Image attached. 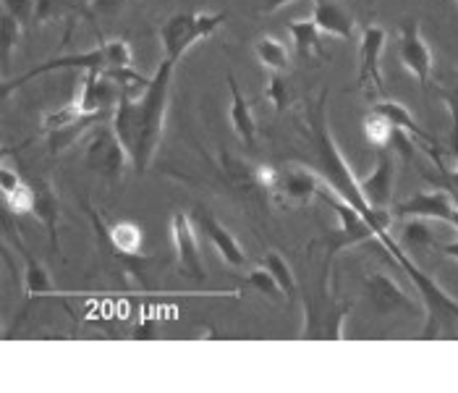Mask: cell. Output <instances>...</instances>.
Here are the masks:
<instances>
[{
	"instance_id": "cell-37",
	"label": "cell",
	"mask_w": 458,
	"mask_h": 393,
	"mask_svg": "<svg viewBox=\"0 0 458 393\" xmlns=\"http://www.w3.org/2000/svg\"><path fill=\"white\" fill-rule=\"evenodd\" d=\"M129 0H89V13H92V24L98 19H115Z\"/></svg>"
},
{
	"instance_id": "cell-5",
	"label": "cell",
	"mask_w": 458,
	"mask_h": 393,
	"mask_svg": "<svg viewBox=\"0 0 458 393\" xmlns=\"http://www.w3.org/2000/svg\"><path fill=\"white\" fill-rule=\"evenodd\" d=\"M225 19H228L225 11H220V13H189V11L174 13V16L160 27L163 58H171V61H176L178 64L194 42L208 39V37L215 35V32L223 27Z\"/></svg>"
},
{
	"instance_id": "cell-2",
	"label": "cell",
	"mask_w": 458,
	"mask_h": 393,
	"mask_svg": "<svg viewBox=\"0 0 458 393\" xmlns=\"http://www.w3.org/2000/svg\"><path fill=\"white\" fill-rule=\"evenodd\" d=\"M176 61L163 58L149 79V87L141 98H126L121 95L118 106L113 110V132L118 134L121 144L126 147L131 158V168L144 174L163 142L165 132V113L171 100V84L176 73Z\"/></svg>"
},
{
	"instance_id": "cell-27",
	"label": "cell",
	"mask_w": 458,
	"mask_h": 393,
	"mask_svg": "<svg viewBox=\"0 0 458 393\" xmlns=\"http://www.w3.org/2000/svg\"><path fill=\"white\" fill-rule=\"evenodd\" d=\"M265 98L273 103L276 113H283V110L291 107V103H293V84L285 76V72H270L267 81H265Z\"/></svg>"
},
{
	"instance_id": "cell-20",
	"label": "cell",
	"mask_w": 458,
	"mask_h": 393,
	"mask_svg": "<svg viewBox=\"0 0 458 393\" xmlns=\"http://www.w3.org/2000/svg\"><path fill=\"white\" fill-rule=\"evenodd\" d=\"M228 90H231V124H233V132L242 137V142L254 147L257 142V121H254V113L251 106L247 103L239 81L233 73H228Z\"/></svg>"
},
{
	"instance_id": "cell-31",
	"label": "cell",
	"mask_w": 458,
	"mask_h": 393,
	"mask_svg": "<svg viewBox=\"0 0 458 393\" xmlns=\"http://www.w3.org/2000/svg\"><path fill=\"white\" fill-rule=\"evenodd\" d=\"M390 132H393V126H390V121L386 115H380L377 110L367 113V118H364V137H367V142L372 144V147L388 150Z\"/></svg>"
},
{
	"instance_id": "cell-9",
	"label": "cell",
	"mask_w": 458,
	"mask_h": 393,
	"mask_svg": "<svg viewBox=\"0 0 458 393\" xmlns=\"http://www.w3.org/2000/svg\"><path fill=\"white\" fill-rule=\"evenodd\" d=\"M84 166L87 171H92L95 176L110 184L123 179L126 166H131V158L118 140V134L113 132V126H103L92 134V140L84 150Z\"/></svg>"
},
{
	"instance_id": "cell-17",
	"label": "cell",
	"mask_w": 458,
	"mask_h": 393,
	"mask_svg": "<svg viewBox=\"0 0 458 393\" xmlns=\"http://www.w3.org/2000/svg\"><path fill=\"white\" fill-rule=\"evenodd\" d=\"M288 35L293 39V47L296 53L310 61V64H318V61H330V53L325 50L322 39H319V27L315 24V19H296V21H288L285 24Z\"/></svg>"
},
{
	"instance_id": "cell-38",
	"label": "cell",
	"mask_w": 458,
	"mask_h": 393,
	"mask_svg": "<svg viewBox=\"0 0 458 393\" xmlns=\"http://www.w3.org/2000/svg\"><path fill=\"white\" fill-rule=\"evenodd\" d=\"M131 338L134 341H152V338H157V320L155 318H141L134 325V330H131Z\"/></svg>"
},
{
	"instance_id": "cell-16",
	"label": "cell",
	"mask_w": 458,
	"mask_h": 393,
	"mask_svg": "<svg viewBox=\"0 0 458 393\" xmlns=\"http://www.w3.org/2000/svg\"><path fill=\"white\" fill-rule=\"evenodd\" d=\"M32 186H35V210H32V215L45 226L53 252H61V242H58L61 200H58L55 189L50 186L47 179H32Z\"/></svg>"
},
{
	"instance_id": "cell-35",
	"label": "cell",
	"mask_w": 458,
	"mask_h": 393,
	"mask_svg": "<svg viewBox=\"0 0 458 393\" xmlns=\"http://www.w3.org/2000/svg\"><path fill=\"white\" fill-rule=\"evenodd\" d=\"M3 11L13 16L21 27H27V24H35L37 0H3Z\"/></svg>"
},
{
	"instance_id": "cell-33",
	"label": "cell",
	"mask_w": 458,
	"mask_h": 393,
	"mask_svg": "<svg viewBox=\"0 0 458 393\" xmlns=\"http://www.w3.org/2000/svg\"><path fill=\"white\" fill-rule=\"evenodd\" d=\"M435 95L443 100V106L448 107V113H451V132H458V72L445 76L435 87Z\"/></svg>"
},
{
	"instance_id": "cell-39",
	"label": "cell",
	"mask_w": 458,
	"mask_h": 393,
	"mask_svg": "<svg viewBox=\"0 0 458 393\" xmlns=\"http://www.w3.org/2000/svg\"><path fill=\"white\" fill-rule=\"evenodd\" d=\"M288 3H293V0H265L262 3V13H276L278 8L288 5Z\"/></svg>"
},
{
	"instance_id": "cell-6",
	"label": "cell",
	"mask_w": 458,
	"mask_h": 393,
	"mask_svg": "<svg viewBox=\"0 0 458 393\" xmlns=\"http://www.w3.org/2000/svg\"><path fill=\"white\" fill-rule=\"evenodd\" d=\"M254 181L259 189L270 192L285 205H310L325 184L315 171H310L304 166H283V168L259 166L254 174Z\"/></svg>"
},
{
	"instance_id": "cell-3",
	"label": "cell",
	"mask_w": 458,
	"mask_h": 393,
	"mask_svg": "<svg viewBox=\"0 0 458 393\" xmlns=\"http://www.w3.org/2000/svg\"><path fill=\"white\" fill-rule=\"evenodd\" d=\"M134 64V53H131V45L123 42V39H110L103 42L100 47L95 50H87V53H73V56H55L45 64H39L35 69H30L27 73L11 79L3 84V98H8L11 92H16L19 87L30 84L32 79L42 76V73L61 72V69H84V72H110V69H123V66H131Z\"/></svg>"
},
{
	"instance_id": "cell-26",
	"label": "cell",
	"mask_w": 458,
	"mask_h": 393,
	"mask_svg": "<svg viewBox=\"0 0 458 393\" xmlns=\"http://www.w3.org/2000/svg\"><path fill=\"white\" fill-rule=\"evenodd\" d=\"M262 268H267V270L276 276V281L281 284L285 299H296V296H299V284H296V276H293L291 265L283 260L278 252H273V250L267 252V254L262 257Z\"/></svg>"
},
{
	"instance_id": "cell-4",
	"label": "cell",
	"mask_w": 458,
	"mask_h": 393,
	"mask_svg": "<svg viewBox=\"0 0 458 393\" xmlns=\"http://www.w3.org/2000/svg\"><path fill=\"white\" fill-rule=\"evenodd\" d=\"M330 262L333 260L325 257L318 288H310V294H304L301 338H307V341H341L344 338V320L353 307L352 302H338L327 286Z\"/></svg>"
},
{
	"instance_id": "cell-32",
	"label": "cell",
	"mask_w": 458,
	"mask_h": 393,
	"mask_svg": "<svg viewBox=\"0 0 458 393\" xmlns=\"http://www.w3.org/2000/svg\"><path fill=\"white\" fill-rule=\"evenodd\" d=\"M247 286L254 288V291H259L262 296H267V299H273V302H281L285 299V294H283L281 284L276 281V276L267 270V268H254L251 273H249L247 278Z\"/></svg>"
},
{
	"instance_id": "cell-29",
	"label": "cell",
	"mask_w": 458,
	"mask_h": 393,
	"mask_svg": "<svg viewBox=\"0 0 458 393\" xmlns=\"http://www.w3.org/2000/svg\"><path fill=\"white\" fill-rule=\"evenodd\" d=\"M3 208L13 215H32V210H35V186H32V181H21L16 189L3 192Z\"/></svg>"
},
{
	"instance_id": "cell-25",
	"label": "cell",
	"mask_w": 458,
	"mask_h": 393,
	"mask_svg": "<svg viewBox=\"0 0 458 393\" xmlns=\"http://www.w3.org/2000/svg\"><path fill=\"white\" fill-rule=\"evenodd\" d=\"M254 56L267 72H288V50L276 37H259L254 42Z\"/></svg>"
},
{
	"instance_id": "cell-30",
	"label": "cell",
	"mask_w": 458,
	"mask_h": 393,
	"mask_svg": "<svg viewBox=\"0 0 458 393\" xmlns=\"http://www.w3.org/2000/svg\"><path fill=\"white\" fill-rule=\"evenodd\" d=\"M427 152H429L432 163L437 166V176L424 174V179H429L435 186H437V184H451L458 192V132H451V152H454V158H456V171H448V166L443 163L440 150H435V144H427Z\"/></svg>"
},
{
	"instance_id": "cell-11",
	"label": "cell",
	"mask_w": 458,
	"mask_h": 393,
	"mask_svg": "<svg viewBox=\"0 0 458 393\" xmlns=\"http://www.w3.org/2000/svg\"><path fill=\"white\" fill-rule=\"evenodd\" d=\"M398 61L403 64L406 72L420 81L422 90H429L432 53H429V45L424 42L417 19H403L401 27H398Z\"/></svg>"
},
{
	"instance_id": "cell-1",
	"label": "cell",
	"mask_w": 458,
	"mask_h": 393,
	"mask_svg": "<svg viewBox=\"0 0 458 393\" xmlns=\"http://www.w3.org/2000/svg\"><path fill=\"white\" fill-rule=\"evenodd\" d=\"M307 134H310V144H312V171L318 174L319 179L325 181V186L338 194L341 200H346L353 210L367 218V223L375 228L377 242L386 252H390V257L401 265V270L414 281V286L420 288L424 299V310H427V325L422 330V338H437V333L443 330L445 320H458V299H454L445 288L440 286L435 278H429L427 273H422V268L403 252V247L390 236V213L372 208L364 200L361 184L353 176V171L349 168L346 158L341 155L338 144L330 134V121H327V90L319 92V98L315 103H310L307 107Z\"/></svg>"
},
{
	"instance_id": "cell-40",
	"label": "cell",
	"mask_w": 458,
	"mask_h": 393,
	"mask_svg": "<svg viewBox=\"0 0 458 393\" xmlns=\"http://www.w3.org/2000/svg\"><path fill=\"white\" fill-rule=\"evenodd\" d=\"M440 254L451 257V260H458V239L456 242H448V244H440Z\"/></svg>"
},
{
	"instance_id": "cell-19",
	"label": "cell",
	"mask_w": 458,
	"mask_h": 393,
	"mask_svg": "<svg viewBox=\"0 0 458 393\" xmlns=\"http://www.w3.org/2000/svg\"><path fill=\"white\" fill-rule=\"evenodd\" d=\"M89 21L92 24V13H89V0H37L35 24H50V21Z\"/></svg>"
},
{
	"instance_id": "cell-21",
	"label": "cell",
	"mask_w": 458,
	"mask_h": 393,
	"mask_svg": "<svg viewBox=\"0 0 458 393\" xmlns=\"http://www.w3.org/2000/svg\"><path fill=\"white\" fill-rule=\"evenodd\" d=\"M113 110H106V113H84V115H79L76 121H71L66 126H61V129H53V132H47L45 137H47V147H50V155L53 158H58L61 152H66L71 144L76 142L89 126H98V124H103L107 115H110Z\"/></svg>"
},
{
	"instance_id": "cell-34",
	"label": "cell",
	"mask_w": 458,
	"mask_h": 393,
	"mask_svg": "<svg viewBox=\"0 0 458 393\" xmlns=\"http://www.w3.org/2000/svg\"><path fill=\"white\" fill-rule=\"evenodd\" d=\"M79 115H84V113H81V107H79L76 100L69 103V106L53 110V113H47V115H45V121H42V134H47V132H53V129L66 126V124H71V121H76Z\"/></svg>"
},
{
	"instance_id": "cell-8",
	"label": "cell",
	"mask_w": 458,
	"mask_h": 393,
	"mask_svg": "<svg viewBox=\"0 0 458 393\" xmlns=\"http://www.w3.org/2000/svg\"><path fill=\"white\" fill-rule=\"evenodd\" d=\"M89 210V218H92V226L100 236V244H106V250H110V254H115L123 268L134 276L144 273V265L147 260H141L140 250L141 242H144V234L137 223H129V220H115V223H106L98 210L87 208Z\"/></svg>"
},
{
	"instance_id": "cell-10",
	"label": "cell",
	"mask_w": 458,
	"mask_h": 393,
	"mask_svg": "<svg viewBox=\"0 0 458 393\" xmlns=\"http://www.w3.org/2000/svg\"><path fill=\"white\" fill-rule=\"evenodd\" d=\"M386 30L377 27V24H369L364 27L361 32V42H359V73H356V84L353 90H361L367 92L369 98H388V90H386V81H383V69H380V58H383V50H386Z\"/></svg>"
},
{
	"instance_id": "cell-28",
	"label": "cell",
	"mask_w": 458,
	"mask_h": 393,
	"mask_svg": "<svg viewBox=\"0 0 458 393\" xmlns=\"http://www.w3.org/2000/svg\"><path fill=\"white\" fill-rule=\"evenodd\" d=\"M19 39H21V24L3 11V16H0V58H3V73H8V69H11V56L19 47Z\"/></svg>"
},
{
	"instance_id": "cell-12",
	"label": "cell",
	"mask_w": 458,
	"mask_h": 393,
	"mask_svg": "<svg viewBox=\"0 0 458 393\" xmlns=\"http://www.w3.org/2000/svg\"><path fill=\"white\" fill-rule=\"evenodd\" d=\"M364 291H367V299H369L372 310L380 318H388V315H417L414 299L386 273H369L364 278Z\"/></svg>"
},
{
	"instance_id": "cell-24",
	"label": "cell",
	"mask_w": 458,
	"mask_h": 393,
	"mask_svg": "<svg viewBox=\"0 0 458 393\" xmlns=\"http://www.w3.org/2000/svg\"><path fill=\"white\" fill-rule=\"evenodd\" d=\"M398 244L406 252H422L427 247H437L432 220L429 218H406V223L401 226V242Z\"/></svg>"
},
{
	"instance_id": "cell-15",
	"label": "cell",
	"mask_w": 458,
	"mask_h": 393,
	"mask_svg": "<svg viewBox=\"0 0 458 393\" xmlns=\"http://www.w3.org/2000/svg\"><path fill=\"white\" fill-rule=\"evenodd\" d=\"M359 184H361L364 200L372 208L388 210L390 200H393V186H395V158H393V150H380L375 171L367 179L359 181Z\"/></svg>"
},
{
	"instance_id": "cell-36",
	"label": "cell",
	"mask_w": 458,
	"mask_h": 393,
	"mask_svg": "<svg viewBox=\"0 0 458 393\" xmlns=\"http://www.w3.org/2000/svg\"><path fill=\"white\" fill-rule=\"evenodd\" d=\"M390 126H393V124H390ZM414 147H417V144H414V137H411V134H406L403 129H395V126H393L388 150L398 152V155H401V160L411 163V160H414Z\"/></svg>"
},
{
	"instance_id": "cell-14",
	"label": "cell",
	"mask_w": 458,
	"mask_h": 393,
	"mask_svg": "<svg viewBox=\"0 0 458 393\" xmlns=\"http://www.w3.org/2000/svg\"><path fill=\"white\" fill-rule=\"evenodd\" d=\"M194 223H197V228L202 231V236L215 247V252L220 254V260H223L228 268H236V270L247 268V254L242 250V244L236 242V236H233V234H231L210 210L197 208V210H194Z\"/></svg>"
},
{
	"instance_id": "cell-13",
	"label": "cell",
	"mask_w": 458,
	"mask_h": 393,
	"mask_svg": "<svg viewBox=\"0 0 458 393\" xmlns=\"http://www.w3.org/2000/svg\"><path fill=\"white\" fill-rule=\"evenodd\" d=\"M171 231H174V247H176V257L181 270L186 278L191 281H205V265H202V254H199V244H197V223L194 218L176 210L174 220H171Z\"/></svg>"
},
{
	"instance_id": "cell-23",
	"label": "cell",
	"mask_w": 458,
	"mask_h": 393,
	"mask_svg": "<svg viewBox=\"0 0 458 393\" xmlns=\"http://www.w3.org/2000/svg\"><path fill=\"white\" fill-rule=\"evenodd\" d=\"M372 110H377L380 115H386L390 124L395 126V129H403L406 134H411L414 140H420V142H427V144H435V140L424 132L422 126L414 121V115L406 110V106H401V103H393V100H380V103H375Z\"/></svg>"
},
{
	"instance_id": "cell-18",
	"label": "cell",
	"mask_w": 458,
	"mask_h": 393,
	"mask_svg": "<svg viewBox=\"0 0 458 393\" xmlns=\"http://www.w3.org/2000/svg\"><path fill=\"white\" fill-rule=\"evenodd\" d=\"M315 24L319 27V32L341 39H353V16L338 3V0H315V13H312Z\"/></svg>"
},
{
	"instance_id": "cell-22",
	"label": "cell",
	"mask_w": 458,
	"mask_h": 393,
	"mask_svg": "<svg viewBox=\"0 0 458 393\" xmlns=\"http://www.w3.org/2000/svg\"><path fill=\"white\" fill-rule=\"evenodd\" d=\"M8 236L13 239L16 250L24 254V278H27V291H30V296L53 291V278H50V273L45 270V265L37 260L32 252L27 250V244H24L19 236H13V234H11V228H8Z\"/></svg>"
},
{
	"instance_id": "cell-7",
	"label": "cell",
	"mask_w": 458,
	"mask_h": 393,
	"mask_svg": "<svg viewBox=\"0 0 458 393\" xmlns=\"http://www.w3.org/2000/svg\"><path fill=\"white\" fill-rule=\"evenodd\" d=\"M318 197H322L327 205H333V210L341 218V226L319 239V244L325 247V257L333 260L338 252L346 250V247H356V244H364V242H377V234H375V228L367 223V218L359 213V210H353L346 200H341L338 194H333L325 184H322ZM377 244H380V242H377Z\"/></svg>"
}]
</instances>
